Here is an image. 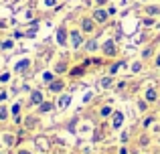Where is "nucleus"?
<instances>
[{"label":"nucleus","instance_id":"nucleus-1","mask_svg":"<svg viewBox=\"0 0 160 154\" xmlns=\"http://www.w3.org/2000/svg\"><path fill=\"white\" fill-rule=\"evenodd\" d=\"M103 53L106 55H116V41H106L103 43Z\"/></svg>","mask_w":160,"mask_h":154},{"label":"nucleus","instance_id":"nucleus-2","mask_svg":"<svg viewBox=\"0 0 160 154\" xmlns=\"http://www.w3.org/2000/svg\"><path fill=\"white\" fill-rule=\"evenodd\" d=\"M93 18L98 20V22H103V20L108 18V12H106V10H102V8H98V10L93 12Z\"/></svg>","mask_w":160,"mask_h":154},{"label":"nucleus","instance_id":"nucleus-3","mask_svg":"<svg viewBox=\"0 0 160 154\" xmlns=\"http://www.w3.org/2000/svg\"><path fill=\"white\" fill-rule=\"evenodd\" d=\"M57 43L59 45H65L67 43V32H65V28H59V31H57Z\"/></svg>","mask_w":160,"mask_h":154},{"label":"nucleus","instance_id":"nucleus-4","mask_svg":"<svg viewBox=\"0 0 160 154\" xmlns=\"http://www.w3.org/2000/svg\"><path fill=\"white\" fill-rule=\"evenodd\" d=\"M31 102H32V106H39V103H43V95H41V91H32Z\"/></svg>","mask_w":160,"mask_h":154},{"label":"nucleus","instance_id":"nucleus-5","mask_svg":"<svg viewBox=\"0 0 160 154\" xmlns=\"http://www.w3.org/2000/svg\"><path fill=\"white\" fill-rule=\"evenodd\" d=\"M71 43H73V47H79V45H81V35H79V31L71 32Z\"/></svg>","mask_w":160,"mask_h":154},{"label":"nucleus","instance_id":"nucleus-6","mask_svg":"<svg viewBox=\"0 0 160 154\" xmlns=\"http://www.w3.org/2000/svg\"><path fill=\"white\" fill-rule=\"evenodd\" d=\"M28 65H31V61H28V59H22V61H20V63H16V73H22L24 71V69H27L28 67Z\"/></svg>","mask_w":160,"mask_h":154},{"label":"nucleus","instance_id":"nucleus-7","mask_svg":"<svg viewBox=\"0 0 160 154\" xmlns=\"http://www.w3.org/2000/svg\"><path fill=\"white\" fill-rule=\"evenodd\" d=\"M122 120H124V116H122L120 112H116V114H113V122H112L113 128H120L122 126Z\"/></svg>","mask_w":160,"mask_h":154},{"label":"nucleus","instance_id":"nucleus-8","mask_svg":"<svg viewBox=\"0 0 160 154\" xmlns=\"http://www.w3.org/2000/svg\"><path fill=\"white\" fill-rule=\"evenodd\" d=\"M69 103H71V97H69V95H61V97H59V106H61V107H67Z\"/></svg>","mask_w":160,"mask_h":154},{"label":"nucleus","instance_id":"nucleus-9","mask_svg":"<svg viewBox=\"0 0 160 154\" xmlns=\"http://www.w3.org/2000/svg\"><path fill=\"white\" fill-rule=\"evenodd\" d=\"M83 31H93V20H91V18L83 20Z\"/></svg>","mask_w":160,"mask_h":154},{"label":"nucleus","instance_id":"nucleus-10","mask_svg":"<svg viewBox=\"0 0 160 154\" xmlns=\"http://www.w3.org/2000/svg\"><path fill=\"white\" fill-rule=\"evenodd\" d=\"M146 99H148V102H154V99H156V91L154 89H146Z\"/></svg>","mask_w":160,"mask_h":154},{"label":"nucleus","instance_id":"nucleus-11","mask_svg":"<svg viewBox=\"0 0 160 154\" xmlns=\"http://www.w3.org/2000/svg\"><path fill=\"white\" fill-rule=\"evenodd\" d=\"M61 89H63L61 81H51V91H61Z\"/></svg>","mask_w":160,"mask_h":154},{"label":"nucleus","instance_id":"nucleus-12","mask_svg":"<svg viewBox=\"0 0 160 154\" xmlns=\"http://www.w3.org/2000/svg\"><path fill=\"white\" fill-rule=\"evenodd\" d=\"M124 63H116V65H112V69H109V73H112V75H116V71H120V67Z\"/></svg>","mask_w":160,"mask_h":154},{"label":"nucleus","instance_id":"nucleus-13","mask_svg":"<svg viewBox=\"0 0 160 154\" xmlns=\"http://www.w3.org/2000/svg\"><path fill=\"white\" fill-rule=\"evenodd\" d=\"M51 103H49V102H43V103H41V112H49V110H51Z\"/></svg>","mask_w":160,"mask_h":154},{"label":"nucleus","instance_id":"nucleus-14","mask_svg":"<svg viewBox=\"0 0 160 154\" xmlns=\"http://www.w3.org/2000/svg\"><path fill=\"white\" fill-rule=\"evenodd\" d=\"M6 116H8V110H6V107H0V120H6Z\"/></svg>","mask_w":160,"mask_h":154},{"label":"nucleus","instance_id":"nucleus-15","mask_svg":"<svg viewBox=\"0 0 160 154\" xmlns=\"http://www.w3.org/2000/svg\"><path fill=\"white\" fill-rule=\"evenodd\" d=\"M12 114H14V116L20 114V103H14V106H12Z\"/></svg>","mask_w":160,"mask_h":154},{"label":"nucleus","instance_id":"nucleus-16","mask_svg":"<svg viewBox=\"0 0 160 154\" xmlns=\"http://www.w3.org/2000/svg\"><path fill=\"white\" fill-rule=\"evenodd\" d=\"M35 124H37V120H35V118H27V128H32Z\"/></svg>","mask_w":160,"mask_h":154},{"label":"nucleus","instance_id":"nucleus-17","mask_svg":"<svg viewBox=\"0 0 160 154\" xmlns=\"http://www.w3.org/2000/svg\"><path fill=\"white\" fill-rule=\"evenodd\" d=\"M83 73V67H75L73 71H71V75H81Z\"/></svg>","mask_w":160,"mask_h":154},{"label":"nucleus","instance_id":"nucleus-18","mask_svg":"<svg viewBox=\"0 0 160 154\" xmlns=\"http://www.w3.org/2000/svg\"><path fill=\"white\" fill-rule=\"evenodd\" d=\"M109 114H112V107H103V110H102V116H109Z\"/></svg>","mask_w":160,"mask_h":154},{"label":"nucleus","instance_id":"nucleus-19","mask_svg":"<svg viewBox=\"0 0 160 154\" xmlns=\"http://www.w3.org/2000/svg\"><path fill=\"white\" fill-rule=\"evenodd\" d=\"M87 49H89V51H93V49H98V43H95V41H91V43L87 45Z\"/></svg>","mask_w":160,"mask_h":154},{"label":"nucleus","instance_id":"nucleus-20","mask_svg":"<svg viewBox=\"0 0 160 154\" xmlns=\"http://www.w3.org/2000/svg\"><path fill=\"white\" fill-rule=\"evenodd\" d=\"M148 12H150V14H158V12H160V10H158V8H156V6H150V8H148Z\"/></svg>","mask_w":160,"mask_h":154},{"label":"nucleus","instance_id":"nucleus-21","mask_svg":"<svg viewBox=\"0 0 160 154\" xmlns=\"http://www.w3.org/2000/svg\"><path fill=\"white\" fill-rule=\"evenodd\" d=\"M43 79H45V81H53V73H45Z\"/></svg>","mask_w":160,"mask_h":154},{"label":"nucleus","instance_id":"nucleus-22","mask_svg":"<svg viewBox=\"0 0 160 154\" xmlns=\"http://www.w3.org/2000/svg\"><path fill=\"white\" fill-rule=\"evenodd\" d=\"M109 83H112V79H109V77H106V79H102V85H103V87H108Z\"/></svg>","mask_w":160,"mask_h":154},{"label":"nucleus","instance_id":"nucleus-23","mask_svg":"<svg viewBox=\"0 0 160 154\" xmlns=\"http://www.w3.org/2000/svg\"><path fill=\"white\" fill-rule=\"evenodd\" d=\"M12 47V41H6V43H2V49H10Z\"/></svg>","mask_w":160,"mask_h":154},{"label":"nucleus","instance_id":"nucleus-24","mask_svg":"<svg viewBox=\"0 0 160 154\" xmlns=\"http://www.w3.org/2000/svg\"><path fill=\"white\" fill-rule=\"evenodd\" d=\"M132 71H140V63H134L132 65Z\"/></svg>","mask_w":160,"mask_h":154},{"label":"nucleus","instance_id":"nucleus-25","mask_svg":"<svg viewBox=\"0 0 160 154\" xmlns=\"http://www.w3.org/2000/svg\"><path fill=\"white\" fill-rule=\"evenodd\" d=\"M6 99V93H0V102H4Z\"/></svg>","mask_w":160,"mask_h":154},{"label":"nucleus","instance_id":"nucleus-26","mask_svg":"<svg viewBox=\"0 0 160 154\" xmlns=\"http://www.w3.org/2000/svg\"><path fill=\"white\" fill-rule=\"evenodd\" d=\"M45 2H47L49 6H53V4H55V0H45Z\"/></svg>","mask_w":160,"mask_h":154},{"label":"nucleus","instance_id":"nucleus-27","mask_svg":"<svg viewBox=\"0 0 160 154\" xmlns=\"http://www.w3.org/2000/svg\"><path fill=\"white\" fill-rule=\"evenodd\" d=\"M120 154H128V150H126V148H122V150H120Z\"/></svg>","mask_w":160,"mask_h":154},{"label":"nucleus","instance_id":"nucleus-28","mask_svg":"<svg viewBox=\"0 0 160 154\" xmlns=\"http://www.w3.org/2000/svg\"><path fill=\"white\" fill-rule=\"evenodd\" d=\"M18 154H31V152H27V150H22V152H18Z\"/></svg>","mask_w":160,"mask_h":154},{"label":"nucleus","instance_id":"nucleus-29","mask_svg":"<svg viewBox=\"0 0 160 154\" xmlns=\"http://www.w3.org/2000/svg\"><path fill=\"white\" fill-rule=\"evenodd\" d=\"M156 65H158V67H160V57H158V59H156Z\"/></svg>","mask_w":160,"mask_h":154},{"label":"nucleus","instance_id":"nucleus-30","mask_svg":"<svg viewBox=\"0 0 160 154\" xmlns=\"http://www.w3.org/2000/svg\"><path fill=\"white\" fill-rule=\"evenodd\" d=\"M2 27H4V22H2V20H0V28H2Z\"/></svg>","mask_w":160,"mask_h":154}]
</instances>
